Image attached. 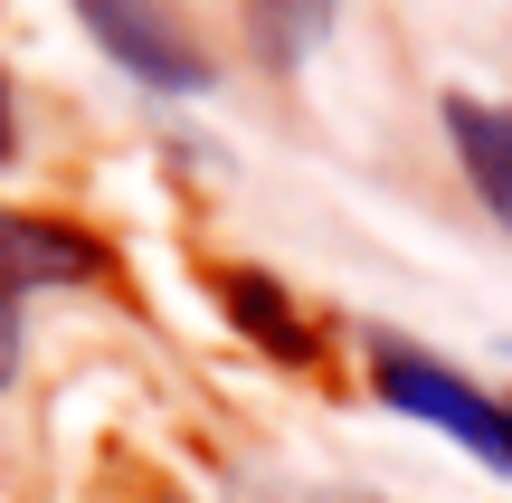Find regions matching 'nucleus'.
Returning a JSON list of instances; mask_svg holds the SVG:
<instances>
[{"mask_svg":"<svg viewBox=\"0 0 512 503\" xmlns=\"http://www.w3.org/2000/svg\"><path fill=\"white\" fill-rule=\"evenodd\" d=\"M19 371V285L0 276V380Z\"/></svg>","mask_w":512,"mask_h":503,"instance_id":"7","label":"nucleus"},{"mask_svg":"<svg viewBox=\"0 0 512 503\" xmlns=\"http://www.w3.org/2000/svg\"><path fill=\"white\" fill-rule=\"evenodd\" d=\"M0 276L10 285H86V276H105V247L57 219H0Z\"/></svg>","mask_w":512,"mask_h":503,"instance_id":"4","label":"nucleus"},{"mask_svg":"<svg viewBox=\"0 0 512 503\" xmlns=\"http://www.w3.org/2000/svg\"><path fill=\"white\" fill-rule=\"evenodd\" d=\"M446 143H456V162H465V181L484 190V209L512 228V114L503 105H484V95H446Z\"/></svg>","mask_w":512,"mask_h":503,"instance_id":"3","label":"nucleus"},{"mask_svg":"<svg viewBox=\"0 0 512 503\" xmlns=\"http://www.w3.org/2000/svg\"><path fill=\"white\" fill-rule=\"evenodd\" d=\"M370 380H380L389 409H408V418H427V428H446L456 447H475L484 466L512 475V409H503V399H484L475 380H456L446 361L408 352V342H380V352H370Z\"/></svg>","mask_w":512,"mask_h":503,"instance_id":"1","label":"nucleus"},{"mask_svg":"<svg viewBox=\"0 0 512 503\" xmlns=\"http://www.w3.org/2000/svg\"><path fill=\"white\" fill-rule=\"evenodd\" d=\"M332 10H342V0H247V19H256V48H266V67H304V57L323 48Z\"/></svg>","mask_w":512,"mask_h":503,"instance_id":"6","label":"nucleus"},{"mask_svg":"<svg viewBox=\"0 0 512 503\" xmlns=\"http://www.w3.org/2000/svg\"><path fill=\"white\" fill-rule=\"evenodd\" d=\"M76 19L95 29V48L124 76H143L152 95H209V57L190 48V29L162 0H76Z\"/></svg>","mask_w":512,"mask_h":503,"instance_id":"2","label":"nucleus"},{"mask_svg":"<svg viewBox=\"0 0 512 503\" xmlns=\"http://www.w3.org/2000/svg\"><path fill=\"white\" fill-rule=\"evenodd\" d=\"M219 295H228V314H238L247 333L266 342V352H285V361H304V352H313L304 314H294V304L275 295V276H247V266H228V276H219Z\"/></svg>","mask_w":512,"mask_h":503,"instance_id":"5","label":"nucleus"},{"mask_svg":"<svg viewBox=\"0 0 512 503\" xmlns=\"http://www.w3.org/2000/svg\"><path fill=\"white\" fill-rule=\"evenodd\" d=\"M0 152H10V105H0Z\"/></svg>","mask_w":512,"mask_h":503,"instance_id":"8","label":"nucleus"}]
</instances>
